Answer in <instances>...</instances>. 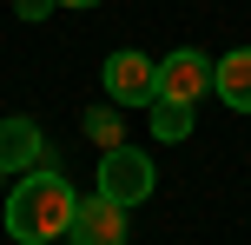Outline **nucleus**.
<instances>
[{"instance_id":"nucleus-1","label":"nucleus","mask_w":251,"mask_h":245,"mask_svg":"<svg viewBox=\"0 0 251 245\" xmlns=\"http://www.w3.org/2000/svg\"><path fill=\"white\" fill-rule=\"evenodd\" d=\"M73 206H79L73 186H66L60 172L33 166L20 186H13V199H7V232L20 245H53V239H66V225H73Z\"/></svg>"},{"instance_id":"nucleus-2","label":"nucleus","mask_w":251,"mask_h":245,"mask_svg":"<svg viewBox=\"0 0 251 245\" xmlns=\"http://www.w3.org/2000/svg\"><path fill=\"white\" fill-rule=\"evenodd\" d=\"M93 186H100L106 199H119V206H146L152 186H159V172H152V159L139 153V146L119 139V146H106V153H100V179H93Z\"/></svg>"},{"instance_id":"nucleus-3","label":"nucleus","mask_w":251,"mask_h":245,"mask_svg":"<svg viewBox=\"0 0 251 245\" xmlns=\"http://www.w3.org/2000/svg\"><path fill=\"white\" fill-rule=\"evenodd\" d=\"M66 245H126V206L106 199L93 186V199L73 206V225H66Z\"/></svg>"},{"instance_id":"nucleus-4","label":"nucleus","mask_w":251,"mask_h":245,"mask_svg":"<svg viewBox=\"0 0 251 245\" xmlns=\"http://www.w3.org/2000/svg\"><path fill=\"white\" fill-rule=\"evenodd\" d=\"M106 93H113V106H152L159 100V60L113 53V60H106Z\"/></svg>"},{"instance_id":"nucleus-5","label":"nucleus","mask_w":251,"mask_h":245,"mask_svg":"<svg viewBox=\"0 0 251 245\" xmlns=\"http://www.w3.org/2000/svg\"><path fill=\"white\" fill-rule=\"evenodd\" d=\"M159 93H165V100H185V106H199L205 93H212V60H205L199 47H178V53H165V60H159Z\"/></svg>"},{"instance_id":"nucleus-6","label":"nucleus","mask_w":251,"mask_h":245,"mask_svg":"<svg viewBox=\"0 0 251 245\" xmlns=\"http://www.w3.org/2000/svg\"><path fill=\"white\" fill-rule=\"evenodd\" d=\"M47 166V139L33 119H0V172H33Z\"/></svg>"},{"instance_id":"nucleus-7","label":"nucleus","mask_w":251,"mask_h":245,"mask_svg":"<svg viewBox=\"0 0 251 245\" xmlns=\"http://www.w3.org/2000/svg\"><path fill=\"white\" fill-rule=\"evenodd\" d=\"M212 93L231 106V113H251V47L225 53V60H212Z\"/></svg>"},{"instance_id":"nucleus-8","label":"nucleus","mask_w":251,"mask_h":245,"mask_svg":"<svg viewBox=\"0 0 251 245\" xmlns=\"http://www.w3.org/2000/svg\"><path fill=\"white\" fill-rule=\"evenodd\" d=\"M146 113H152V133H159V139H185V133H192V113H199V106H185V100H165V93H159V100H152Z\"/></svg>"},{"instance_id":"nucleus-9","label":"nucleus","mask_w":251,"mask_h":245,"mask_svg":"<svg viewBox=\"0 0 251 245\" xmlns=\"http://www.w3.org/2000/svg\"><path fill=\"white\" fill-rule=\"evenodd\" d=\"M86 139L100 146V153L126 139V126H119V113H113V106H93V113H86Z\"/></svg>"},{"instance_id":"nucleus-10","label":"nucleus","mask_w":251,"mask_h":245,"mask_svg":"<svg viewBox=\"0 0 251 245\" xmlns=\"http://www.w3.org/2000/svg\"><path fill=\"white\" fill-rule=\"evenodd\" d=\"M13 7H20V20H47V13L60 7V0H13Z\"/></svg>"},{"instance_id":"nucleus-11","label":"nucleus","mask_w":251,"mask_h":245,"mask_svg":"<svg viewBox=\"0 0 251 245\" xmlns=\"http://www.w3.org/2000/svg\"><path fill=\"white\" fill-rule=\"evenodd\" d=\"M60 7H100V0H60Z\"/></svg>"},{"instance_id":"nucleus-12","label":"nucleus","mask_w":251,"mask_h":245,"mask_svg":"<svg viewBox=\"0 0 251 245\" xmlns=\"http://www.w3.org/2000/svg\"><path fill=\"white\" fill-rule=\"evenodd\" d=\"M0 179H7V172H0Z\"/></svg>"}]
</instances>
